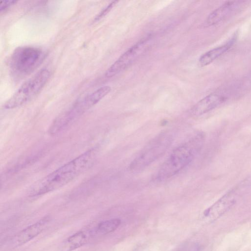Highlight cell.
Here are the masks:
<instances>
[{"label": "cell", "instance_id": "14", "mask_svg": "<svg viewBox=\"0 0 251 251\" xmlns=\"http://www.w3.org/2000/svg\"><path fill=\"white\" fill-rule=\"evenodd\" d=\"M121 223L118 218L107 220L99 223L96 228V232L99 235H106L118 228Z\"/></svg>", "mask_w": 251, "mask_h": 251}, {"label": "cell", "instance_id": "1", "mask_svg": "<svg viewBox=\"0 0 251 251\" xmlns=\"http://www.w3.org/2000/svg\"><path fill=\"white\" fill-rule=\"evenodd\" d=\"M97 152L96 148H92L59 167L36 182L31 187L29 195H44L68 184L92 165Z\"/></svg>", "mask_w": 251, "mask_h": 251}, {"label": "cell", "instance_id": "7", "mask_svg": "<svg viewBox=\"0 0 251 251\" xmlns=\"http://www.w3.org/2000/svg\"><path fill=\"white\" fill-rule=\"evenodd\" d=\"M147 42V39H144L129 48L106 71L105 77H112L128 66L142 53Z\"/></svg>", "mask_w": 251, "mask_h": 251}, {"label": "cell", "instance_id": "11", "mask_svg": "<svg viewBox=\"0 0 251 251\" xmlns=\"http://www.w3.org/2000/svg\"><path fill=\"white\" fill-rule=\"evenodd\" d=\"M50 219L46 216L37 222L26 227L15 236L11 240V243L14 247L22 245L39 234L48 224Z\"/></svg>", "mask_w": 251, "mask_h": 251}, {"label": "cell", "instance_id": "16", "mask_svg": "<svg viewBox=\"0 0 251 251\" xmlns=\"http://www.w3.org/2000/svg\"><path fill=\"white\" fill-rule=\"evenodd\" d=\"M17 0H3L0 2V12L3 13L10 7L16 4Z\"/></svg>", "mask_w": 251, "mask_h": 251}, {"label": "cell", "instance_id": "3", "mask_svg": "<svg viewBox=\"0 0 251 251\" xmlns=\"http://www.w3.org/2000/svg\"><path fill=\"white\" fill-rule=\"evenodd\" d=\"M111 91L109 86H103L93 92L79 98L51 123L49 133L54 135L64 130L88 110L98 103Z\"/></svg>", "mask_w": 251, "mask_h": 251}, {"label": "cell", "instance_id": "2", "mask_svg": "<svg viewBox=\"0 0 251 251\" xmlns=\"http://www.w3.org/2000/svg\"><path fill=\"white\" fill-rule=\"evenodd\" d=\"M203 140V134L199 133L174 150L160 167L156 179L160 181L166 180L186 167L200 151Z\"/></svg>", "mask_w": 251, "mask_h": 251}, {"label": "cell", "instance_id": "13", "mask_svg": "<svg viewBox=\"0 0 251 251\" xmlns=\"http://www.w3.org/2000/svg\"><path fill=\"white\" fill-rule=\"evenodd\" d=\"M85 233L79 231L68 237L63 243V251H72L82 246L86 242Z\"/></svg>", "mask_w": 251, "mask_h": 251}, {"label": "cell", "instance_id": "4", "mask_svg": "<svg viewBox=\"0 0 251 251\" xmlns=\"http://www.w3.org/2000/svg\"><path fill=\"white\" fill-rule=\"evenodd\" d=\"M173 141L174 134L171 131H166L156 136L146 144L131 162L130 170L138 173L146 168L163 155Z\"/></svg>", "mask_w": 251, "mask_h": 251}, {"label": "cell", "instance_id": "10", "mask_svg": "<svg viewBox=\"0 0 251 251\" xmlns=\"http://www.w3.org/2000/svg\"><path fill=\"white\" fill-rule=\"evenodd\" d=\"M227 98L225 93L222 92L209 94L192 107L191 114L194 116L203 115L219 106L226 101Z\"/></svg>", "mask_w": 251, "mask_h": 251}, {"label": "cell", "instance_id": "8", "mask_svg": "<svg viewBox=\"0 0 251 251\" xmlns=\"http://www.w3.org/2000/svg\"><path fill=\"white\" fill-rule=\"evenodd\" d=\"M235 203L233 193L228 192L204 211L202 218L208 223L213 222L226 212Z\"/></svg>", "mask_w": 251, "mask_h": 251}, {"label": "cell", "instance_id": "15", "mask_svg": "<svg viewBox=\"0 0 251 251\" xmlns=\"http://www.w3.org/2000/svg\"><path fill=\"white\" fill-rule=\"evenodd\" d=\"M119 1H113L101 10L94 18L93 21L96 22L106 16Z\"/></svg>", "mask_w": 251, "mask_h": 251}, {"label": "cell", "instance_id": "9", "mask_svg": "<svg viewBox=\"0 0 251 251\" xmlns=\"http://www.w3.org/2000/svg\"><path fill=\"white\" fill-rule=\"evenodd\" d=\"M245 2L235 0L226 1L209 14L205 20V25H214L228 19L237 12Z\"/></svg>", "mask_w": 251, "mask_h": 251}, {"label": "cell", "instance_id": "5", "mask_svg": "<svg viewBox=\"0 0 251 251\" xmlns=\"http://www.w3.org/2000/svg\"><path fill=\"white\" fill-rule=\"evenodd\" d=\"M50 76L48 69H43L23 83L3 104L6 109H14L27 103L42 90Z\"/></svg>", "mask_w": 251, "mask_h": 251}, {"label": "cell", "instance_id": "12", "mask_svg": "<svg viewBox=\"0 0 251 251\" xmlns=\"http://www.w3.org/2000/svg\"><path fill=\"white\" fill-rule=\"evenodd\" d=\"M236 40L235 36H233L226 44L213 48L203 53L199 59V64L201 67L206 66L227 52L233 45Z\"/></svg>", "mask_w": 251, "mask_h": 251}, {"label": "cell", "instance_id": "6", "mask_svg": "<svg viewBox=\"0 0 251 251\" xmlns=\"http://www.w3.org/2000/svg\"><path fill=\"white\" fill-rule=\"evenodd\" d=\"M44 56L43 50L37 47H19L11 55L10 68L13 74L17 76L28 75L38 67Z\"/></svg>", "mask_w": 251, "mask_h": 251}]
</instances>
